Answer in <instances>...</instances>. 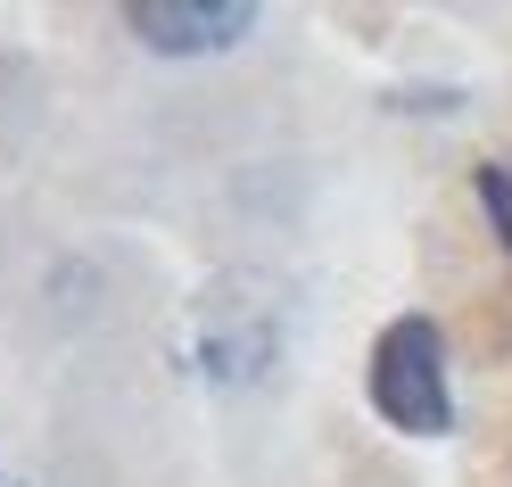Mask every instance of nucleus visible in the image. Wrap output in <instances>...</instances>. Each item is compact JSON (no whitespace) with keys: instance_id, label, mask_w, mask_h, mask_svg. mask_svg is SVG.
I'll use <instances>...</instances> for the list:
<instances>
[{"instance_id":"1","label":"nucleus","mask_w":512,"mask_h":487,"mask_svg":"<svg viewBox=\"0 0 512 487\" xmlns=\"http://www.w3.org/2000/svg\"><path fill=\"white\" fill-rule=\"evenodd\" d=\"M372 413L405 438H446L455 430V388H446V339L430 314H397L389 331L372 339Z\"/></svg>"},{"instance_id":"2","label":"nucleus","mask_w":512,"mask_h":487,"mask_svg":"<svg viewBox=\"0 0 512 487\" xmlns=\"http://www.w3.org/2000/svg\"><path fill=\"white\" fill-rule=\"evenodd\" d=\"M124 25H133L141 50H157V58H207V50H232L256 25V9L248 0H133Z\"/></svg>"},{"instance_id":"3","label":"nucleus","mask_w":512,"mask_h":487,"mask_svg":"<svg viewBox=\"0 0 512 487\" xmlns=\"http://www.w3.org/2000/svg\"><path fill=\"white\" fill-rule=\"evenodd\" d=\"M190 331H207V339H190V372L199 380H223V388H240L273 364V322H256V331H240V306H199V322Z\"/></svg>"},{"instance_id":"4","label":"nucleus","mask_w":512,"mask_h":487,"mask_svg":"<svg viewBox=\"0 0 512 487\" xmlns=\"http://www.w3.org/2000/svg\"><path fill=\"white\" fill-rule=\"evenodd\" d=\"M479 215H488L496 240L512 248V166H479Z\"/></svg>"},{"instance_id":"5","label":"nucleus","mask_w":512,"mask_h":487,"mask_svg":"<svg viewBox=\"0 0 512 487\" xmlns=\"http://www.w3.org/2000/svg\"><path fill=\"white\" fill-rule=\"evenodd\" d=\"M0 487H25V479H9V471H0Z\"/></svg>"}]
</instances>
